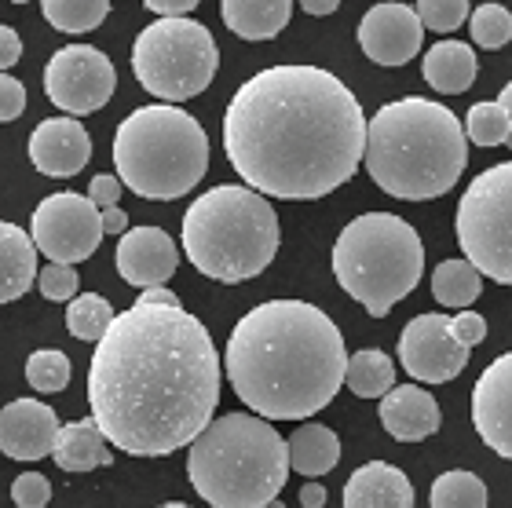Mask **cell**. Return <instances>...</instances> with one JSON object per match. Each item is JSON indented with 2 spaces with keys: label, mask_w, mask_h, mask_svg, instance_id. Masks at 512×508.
<instances>
[{
  "label": "cell",
  "mask_w": 512,
  "mask_h": 508,
  "mask_svg": "<svg viewBox=\"0 0 512 508\" xmlns=\"http://www.w3.org/2000/svg\"><path fill=\"white\" fill-rule=\"evenodd\" d=\"M264 508H286V501H282V498H275V501H267Z\"/></svg>",
  "instance_id": "47"
},
{
  "label": "cell",
  "mask_w": 512,
  "mask_h": 508,
  "mask_svg": "<svg viewBox=\"0 0 512 508\" xmlns=\"http://www.w3.org/2000/svg\"><path fill=\"white\" fill-rule=\"evenodd\" d=\"M220 52L198 19H158L132 44V74L161 103H183L213 85Z\"/></svg>",
  "instance_id": "9"
},
{
  "label": "cell",
  "mask_w": 512,
  "mask_h": 508,
  "mask_svg": "<svg viewBox=\"0 0 512 508\" xmlns=\"http://www.w3.org/2000/svg\"><path fill=\"white\" fill-rule=\"evenodd\" d=\"M227 381L264 421H308L341 392L348 351L337 322L308 300H267L227 340Z\"/></svg>",
  "instance_id": "3"
},
{
  "label": "cell",
  "mask_w": 512,
  "mask_h": 508,
  "mask_svg": "<svg viewBox=\"0 0 512 508\" xmlns=\"http://www.w3.org/2000/svg\"><path fill=\"white\" fill-rule=\"evenodd\" d=\"M99 220H103V234H125L128 231V212L118 209V205L99 212Z\"/></svg>",
  "instance_id": "43"
},
{
  "label": "cell",
  "mask_w": 512,
  "mask_h": 508,
  "mask_svg": "<svg viewBox=\"0 0 512 508\" xmlns=\"http://www.w3.org/2000/svg\"><path fill=\"white\" fill-rule=\"evenodd\" d=\"M498 103H502V110L509 114V139H505V147L512 150V81L502 88V96H498Z\"/></svg>",
  "instance_id": "46"
},
{
  "label": "cell",
  "mask_w": 512,
  "mask_h": 508,
  "mask_svg": "<svg viewBox=\"0 0 512 508\" xmlns=\"http://www.w3.org/2000/svg\"><path fill=\"white\" fill-rule=\"evenodd\" d=\"M180 267V249L161 227H132L118 242V275L136 289L165 286Z\"/></svg>",
  "instance_id": "17"
},
{
  "label": "cell",
  "mask_w": 512,
  "mask_h": 508,
  "mask_svg": "<svg viewBox=\"0 0 512 508\" xmlns=\"http://www.w3.org/2000/svg\"><path fill=\"white\" fill-rule=\"evenodd\" d=\"M450 326H454V337L469 351L487 340V318H483L480 311H458V315L450 318Z\"/></svg>",
  "instance_id": "37"
},
{
  "label": "cell",
  "mask_w": 512,
  "mask_h": 508,
  "mask_svg": "<svg viewBox=\"0 0 512 508\" xmlns=\"http://www.w3.org/2000/svg\"><path fill=\"white\" fill-rule=\"evenodd\" d=\"M114 169L121 187L139 198L176 202L209 172V136L180 106H139L114 132Z\"/></svg>",
  "instance_id": "7"
},
{
  "label": "cell",
  "mask_w": 512,
  "mask_h": 508,
  "mask_svg": "<svg viewBox=\"0 0 512 508\" xmlns=\"http://www.w3.org/2000/svg\"><path fill=\"white\" fill-rule=\"evenodd\" d=\"M110 322H114V307H110L107 297H99V293H81V297H74L70 307H66V329H70V337L88 340V344H99V340L107 337Z\"/></svg>",
  "instance_id": "29"
},
{
  "label": "cell",
  "mask_w": 512,
  "mask_h": 508,
  "mask_svg": "<svg viewBox=\"0 0 512 508\" xmlns=\"http://www.w3.org/2000/svg\"><path fill=\"white\" fill-rule=\"evenodd\" d=\"M399 362L414 381L447 384L469 366V348L454 337L450 315L428 311L406 322L399 333Z\"/></svg>",
  "instance_id": "13"
},
{
  "label": "cell",
  "mask_w": 512,
  "mask_h": 508,
  "mask_svg": "<svg viewBox=\"0 0 512 508\" xmlns=\"http://www.w3.org/2000/svg\"><path fill=\"white\" fill-rule=\"evenodd\" d=\"M414 11L417 19H421V26H428V30L436 33L458 30L461 22L472 15V8L465 0H421V4H414Z\"/></svg>",
  "instance_id": "34"
},
{
  "label": "cell",
  "mask_w": 512,
  "mask_h": 508,
  "mask_svg": "<svg viewBox=\"0 0 512 508\" xmlns=\"http://www.w3.org/2000/svg\"><path fill=\"white\" fill-rule=\"evenodd\" d=\"M381 424L388 428L392 439H399V443H421V439L439 432L443 413H439V403L425 388L399 384V388H392V392L381 399Z\"/></svg>",
  "instance_id": "19"
},
{
  "label": "cell",
  "mask_w": 512,
  "mask_h": 508,
  "mask_svg": "<svg viewBox=\"0 0 512 508\" xmlns=\"http://www.w3.org/2000/svg\"><path fill=\"white\" fill-rule=\"evenodd\" d=\"M52 457L63 472H92V468H107L110 461H114L110 443L103 439V432L96 428L92 417L63 424L59 435H55Z\"/></svg>",
  "instance_id": "22"
},
{
  "label": "cell",
  "mask_w": 512,
  "mask_h": 508,
  "mask_svg": "<svg viewBox=\"0 0 512 508\" xmlns=\"http://www.w3.org/2000/svg\"><path fill=\"white\" fill-rule=\"evenodd\" d=\"M344 384L352 388L359 399H384L395 388V366L392 359L377 348H363L348 355V370H344Z\"/></svg>",
  "instance_id": "26"
},
{
  "label": "cell",
  "mask_w": 512,
  "mask_h": 508,
  "mask_svg": "<svg viewBox=\"0 0 512 508\" xmlns=\"http://www.w3.org/2000/svg\"><path fill=\"white\" fill-rule=\"evenodd\" d=\"M421 19L410 4H374L359 22V44L377 66H406L421 52Z\"/></svg>",
  "instance_id": "14"
},
{
  "label": "cell",
  "mask_w": 512,
  "mask_h": 508,
  "mask_svg": "<svg viewBox=\"0 0 512 508\" xmlns=\"http://www.w3.org/2000/svg\"><path fill=\"white\" fill-rule=\"evenodd\" d=\"M118 88V70L92 44H66L44 66V92L66 117L96 114Z\"/></svg>",
  "instance_id": "12"
},
{
  "label": "cell",
  "mask_w": 512,
  "mask_h": 508,
  "mask_svg": "<svg viewBox=\"0 0 512 508\" xmlns=\"http://www.w3.org/2000/svg\"><path fill=\"white\" fill-rule=\"evenodd\" d=\"M33 282H37V249L30 234L0 220V304L26 297Z\"/></svg>",
  "instance_id": "21"
},
{
  "label": "cell",
  "mask_w": 512,
  "mask_h": 508,
  "mask_svg": "<svg viewBox=\"0 0 512 508\" xmlns=\"http://www.w3.org/2000/svg\"><path fill=\"white\" fill-rule=\"evenodd\" d=\"M26 110V88L19 77L0 74V121H15Z\"/></svg>",
  "instance_id": "38"
},
{
  "label": "cell",
  "mask_w": 512,
  "mask_h": 508,
  "mask_svg": "<svg viewBox=\"0 0 512 508\" xmlns=\"http://www.w3.org/2000/svg\"><path fill=\"white\" fill-rule=\"evenodd\" d=\"M366 172L392 198L428 202L454 191L469 165V139L443 103L403 96L366 121Z\"/></svg>",
  "instance_id": "4"
},
{
  "label": "cell",
  "mask_w": 512,
  "mask_h": 508,
  "mask_svg": "<svg viewBox=\"0 0 512 508\" xmlns=\"http://www.w3.org/2000/svg\"><path fill=\"white\" fill-rule=\"evenodd\" d=\"M22 59V41L11 26H0V70H11V66Z\"/></svg>",
  "instance_id": "40"
},
{
  "label": "cell",
  "mask_w": 512,
  "mask_h": 508,
  "mask_svg": "<svg viewBox=\"0 0 512 508\" xmlns=\"http://www.w3.org/2000/svg\"><path fill=\"white\" fill-rule=\"evenodd\" d=\"M344 508H414V483L403 468L388 461H370L355 468L344 483Z\"/></svg>",
  "instance_id": "20"
},
{
  "label": "cell",
  "mask_w": 512,
  "mask_h": 508,
  "mask_svg": "<svg viewBox=\"0 0 512 508\" xmlns=\"http://www.w3.org/2000/svg\"><path fill=\"white\" fill-rule=\"evenodd\" d=\"M300 505L322 508L326 505V487H322V483H304V487H300Z\"/></svg>",
  "instance_id": "44"
},
{
  "label": "cell",
  "mask_w": 512,
  "mask_h": 508,
  "mask_svg": "<svg viewBox=\"0 0 512 508\" xmlns=\"http://www.w3.org/2000/svg\"><path fill=\"white\" fill-rule=\"evenodd\" d=\"M224 150L260 198L311 202L359 172L366 114L352 88L322 66H267L227 103Z\"/></svg>",
  "instance_id": "2"
},
{
  "label": "cell",
  "mask_w": 512,
  "mask_h": 508,
  "mask_svg": "<svg viewBox=\"0 0 512 508\" xmlns=\"http://www.w3.org/2000/svg\"><path fill=\"white\" fill-rule=\"evenodd\" d=\"M44 19L63 33H88L110 15L107 0H44Z\"/></svg>",
  "instance_id": "30"
},
{
  "label": "cell",
  "mask_w": 512,
  "mask_h": 508,
  "mask_svg": "<svg viewBox=\"0 0 512 508\" xmlns=\"http://www.w3.org/2000/svg\"><path fill=\"white\" fill-rule=\"evenodd\" d=\"M77 271L63 264H48L44 271H37V286H41L44 300H74L77 297Z\"/></svg>",
  "instance_id": "35"
},
{
  "label": "cell",
  "mask_w": 512,
  "mask_h": 508,
  "mask_svg": "<svg viewBox=\"0 0 512 508\" xmlns=\"http://www.w3.org/2000/svg\"><path fill=\"white\" fill-rule=\"evenodd\" d=\"M30 161L52 180H70L92 161V136L77 117H48L33 128Z\"/></svg>",
  "instance_id": "16"
},
{
  "label": "cell",
  "mask_w": 512,
  "mask_h": 508,
  "mask_svg": "<svg viewBox=\"0 0 512 508\" xmlns=\"http://www.w3.org/2000/svg\"><path fill=\"white\" fill-rule=\"evenodd\" d=\"M465 139H472L476 147H502L509 139V114L502 103H476L465 117Z\"/></svg>",
  "instance_id": "31"
},
{
  "label": "cell",
  "mask_w": 512,
  "mask_h": 508,
  "mask_svg": "<svg viewBox=\"0 0 512 508\" xmlns=\"http://www.w3.org/2000/svg\"><path fill=\"white\" fill-rule=\"evenodd\" d=\"M282 242L278 216L249 187L220 183L183 212V253L213 282H249L271 267Z\"/></svg>",
  "instance_id": "6"
},
{
  "label": "cell",
  "mask_w": 512,
  "mask_h": 508,
  "mask_svg": "<svg viewBox=\"0 0 512 508\" xmlns=\"http://www.w3.org/2000/svg\"><path fill=\"white\" fill-rule=\"evenodd\" d=\"M121 191H125V187H121L118 176H96V180L88 183V194H85V198L92 205H96L99 212H103V209H114V205H118Z\"/></svg>",
  "instance_id": "39"
},
{
  "label": "cell",
  "mask_w": 512,
  "mask_h": 508,
  "mask_svg": "<svg viewBox=\"0 0 512 508\" xmlns=\"http://www.w3.org/2000/svg\"><path fill=\"white\" fill-rule=\"evenodd\" d=\"M224 362L183 307L132 304L114 315L88 366L92 421L132 457H165L213 424Z\"/></svg>",
  "instance_id": "1"
},
{
  "label": "cell",
  "mask_w": 512,
  "mask_h": 508,
  "mask_svg": "<svg viewBox=\"0 0 512 508\" xmlns=\"http://www.w3.org/2000/svg\"><path fill=\"white\" fill-rule=\"evenodd\" d=\"M461 253L480 275L512 286V161L491 165L458 202Z\"/></svg>",
  "instance_id": "10"
},
{
  "label": "cell",
  "mask_w": 512,
  "mask_h": 508,
  "mask_svg": "<svg viewBox=\"0 0 512 508\" xmlns=\"http://www.w3.org/2000/svg\"><path fill=\"white\" fill-rule=\"evenodd\" d=\"M59 417L41 399H15L0 410V454L15 461H41L52 457Z\"/></svg>",
  "instance_id": "18"
},
{
  "label": "cell",
  "mask_w": 512,
  "mask_h": 508,
  "mask_svg": "<svg viewBox=\"0 0 512 508\" xmlns=\"http://www.w3.org/2000/svg\"><path fill=\"white\" fill-rule=\"evenodd\" d=\"M187 476L213 508H264L286 487V439L256 413H224L191 443Z\"/></svg>",
  "instance_id": "5"
},
{
  "label": "cell",
  "mask_w": 512,
  "mask_h": 508,
  "mask_svg": "<svg viewBox=\"0 0 512 508\" xmlns=\"http://www.w3.org/2000/svg\"><path fill=\"white\" fill-rule=\"evenodd\" d=\"M289 468L300 472L304 479H319L337 468L341 461V439L326 424H300L297 432L289 435Z\"/></svg>",
  "instance_id": "25"
},
{
  "label": "cell",
  "mask_w": 512,
  "mask_h": 508,
  "mask_svg": "<svg viewBox=\"0 0 512 508\" xmlns=\"http://www.w3.org/2000/svg\"><path fill=\"white\" fill-rule=\"evenodd\" d=\"M304 11H308V15H333V11H337V0H304Z\"/></svg>",
  "instance_id": "45"
},
{
  "label": "cell",
  "mask_w": 512,
  "mask_h": 508,
  "mask_svg": "<svg viewBox=\"0 0 512 508\" xmlns=\"http://www.w3.org/2000/svg\"><path fill=\"white\" fill-rule=\"evenodd\" d=\"M30 242L52 264H63V267L81 264L103 242L99 209L77 191L48 194L30 216Z\"/></svg>",
  "instance_id": "11"
},
{
  "label": "cell",
  "mask_w": 512,
  "mask_h": 508,
  "mask_svg": "<svg viewBox=\"0 0 512 508\" xmlns=\"http://www.w3.org/2000/svg\"><path fill=\"white\" fill-rule=\"evenodd\" d=\"M333 275L348 297L384 318L425 275L421 234L395 212H363L333 242Z\"/></svg>",
  "instance_id": "8"
},
{
  "label": "cell",
  "mask_w": 512,
  "mask_h": 508,
  "mask_svg": "<svg viewBox=\"0 0 512 508\" xmlns=\"http://www.w3.org/2000/svg\"><path fill=\"white\" fill-rule=\"evenodd\" d=\"M469 30H472V41L487 48V52H498L505 44L512 41V15L505 4H480V8L472 11L469 19Z\"/></svg>",
  "instance_id": "33"
},
{
  "label": "cell",
  "mask_w": 512,
  "mask_h": 508,
  "mask_svg": "<svg viewBox=\"0 0 512 508\" xmlns=\"http://www.w3.org/2000/svg\"><path fill=\"white\" fill-rule=\"evenodd\" d=\"M158 508H191V505H183V501H169V505H158Z\"/></svg>",
  "instance_id": "48"
},
{
  "label": "cell",
  "mask_w": 512,
  "mask_h": 508,
  "mask_svg": "<svg viewBox=\"0 0 512 508\" xmlns=\"http://www.w3.org/2000/svg\"><path fill=\"white\" fill-rule=\"evenodd\" d=\"M483 293V275L469 260H443V264L432 271V297L443 307H472Z\"/></svg>",
  "instance_id": "27"
},
{
  "label": "cell",
  "mask_w": 512,
  "mask_h": 508,
  "mask_svg": "<svg viewBox=\"0 0 512 508\" xmlns=\"http://www.w3.org/2000/svg\"><path fill=\"white\" fill-rule=\"evenodd\" d=\"M428 508H487V483L476 472H443L428 490Z\"/></svg>",
  "instance_id": "28"
},
{
  "label": "cell",
  "mask_w": 512,
  "mask_h": 508,
  "mask_svg": "<svg viewBox=\"0 0 512 508\" xmlns=\"http://www.w3.org/2000/svg\"><path fill=\"white\" fill-rule=\"evenodd\" d=\"M136 304H147V307H183V304H180V297H176L172 289H165V286H158V289H143Z\"/></svg>",
  "instance_id": "42"
},
{
  "label": "cell",
  "mask_w": 512,
  "mask_h": 508,
  "mask_svg": "<svg viewBox=\"0 0 512 508\" xmlns=\"http://www.w3.org/2000/svg\"><path fill=\"white\" fill-rule=\"evenodd\" d=\"M476 70H480V63H476V52H472L469 44L461 41H439L428 48L425 63H421V74H425V81L436 92H443V96H458V92H469L472 81H476Z\"/></svg>",
  "instance_id": "24"
},
{
  "label": "cell",
  "mask_w": 512,
  "mask_h": 508,
  "mask_svg": "<svg viewBox=\"0 0 512 508\" xmlns=\"http://www.w3.org/2000/svg\"><path fill=\"white\" fill-rule=\"evenodd\" d=\"M26 381H30L33 392H63L66 384H70V359L55 348L33 351L30 359H26Z\"/></svg>",
  "instance_id": "32"
},
{
  "label": "cell",
  "mask_w": 512,
  "mask_h": 508,
  "mask_svg": "<svg viewBox=\"0 0 512 508\" xmlns=\"http://www.w3.org/2000/svg\"><path fill=\"white\" fill-rule=\"evenodd\" d=\"M11 501L19 508H44L52 501V483H48L41 472H22V476L11 483Z\"/></svg>",
  "instance_id": "36"
},
{
  "label": "cell",
  "mask_w": 512,
  "mask_h": 508,
  "mask_svg": "<svg viewBox=\"0 0 512 508\" xmlns=\"http://www.w3.org/2000/svg\"><path fill=\"white\" fill-rule=\"evenodd\" d=\"M293 4L289 0H224L220 19L242 41H271L286 30Z\"/></svg>",
  "instance_id": "23"
},
{
  "label": "cell",
  "mask_w": 512,
  "mask_h": 508,
  "mask_svg": "<svg viewBox=\"0 0 512 508\" xmlns=\"http://www.w3.org/2000/svg\"><path fill=\"white\" fill-rule=\"evenodd\" d=\"M472 424L494 454L512 461V351L480 373L472 388Z\"/></svg>",
  "instance_id": "15"
},
{
  "label": "cell",
  "mask_w": 512,
  "mask_h": 508,
  "mask_svg": "<svg viewBox=\"0 0 512 508\" xmlns=\"http://www.w3.org/2000/svg\"><path fill=\"white\" fill-rule=\"evenodd\" d=\"M198 8V0H147V11L165 19H187V11Z\"/></svg>",
  "instance_id": "41"
}]
</instances>
